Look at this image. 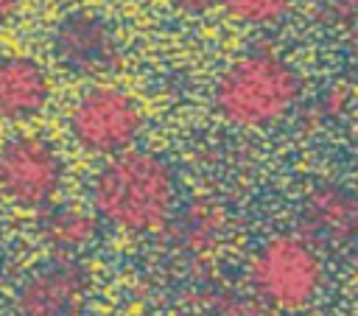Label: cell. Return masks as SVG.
Wrapping results in <instances>:
<instances>
[{"instance_id": "obj_1", "label": "cell", "mask_w": 358, "mask_h": 316, "mask_svg": "<svg viewBox=\"0 0 358 316\" xmlns=\"http://www.w3.org/2000/svg\"><path fill=\"white\" fill-rule=\"evenodd\" d=\"M90 207L101 224L123 235H154L176 215V171L151 148H126L95 168L90 179Z\"/></svg>"}, {"instance_id": "obj_2", "label": "cell", "mask_w": 358, "mask_h": 316, "mask_svg": "<svg viewBox=\"0 0 358 316\" xmlns=\"http://www.w3.org/2000/svg\"><path fill=\"white\" fill-rule=\"evenodd\" d=\"M302 98V76L277 50L235 56L213 87L215 112L241 129H266L291 115Z\"/></svg>"}, {"instance_id": "obj_3", "label": "cell", "mask_w": 358, "mask_h": 316, "mask_svg": "<svg viewBox=\"0 0 358 316\" xmlns=\"http://www.w3.org/2000/svg\"><path fill=\"white\" fill-rule=\"evenodd\" d=\"M327 280L319 243L296 232H277L260 240L246 266V285L260 308L271 313H299L310 308Z\"/></svg>"}, {"instance_id": "obj_4", "label": "cell", "mask_w": 358, "mask_h": 316, "mask_svg": "<svg viewBox=\"0 0 358 316\" xmlns=\"http://www.w3.org/2000/svg\"><path fill=\"white\" fill-rule=\"evenodd\" d=\"M145 129L140 101L117 84L87 87L67 112V134L90 157H115L134 148Z\"/></svg>"}, {"instance_id": "obj_5", "label": "cell", "mask_w": 358, "mask_h": 316, "mask_svg": "<svg viewBox=\"0 0 358 316\" xmlns=\"http://www.w3.org/2000/svg\"><path fill=\"white\" fill-rule=\"evenodd\" d=\"M67 162L59 145L34 131H17L0 143V196L25 213H42L59 201Z\"/></svg>"}, {"instance_id": "obj_6", "label": "cell", "mask_w": 358, "mask_h": 316, "mask_svg": "<svg viewBox=\"0 0 358 316\" xmlns=\"http://www.w3.org/2000/svg\"><path fill=\"white\" fill-rule=\"evenodd\" d=\"M92 294V274L81 257L50 254L31 266L14 294V316H81Z\"/></svg>"}, {"instance_id": "obj_7", "label": "cell", "mask_w": 358, "mask_h": 316, "mask_svg": "<svg viewBox=\"0 0 358 316\" xmlns=\"http://www.w3.org/2000/svg\"><path fill=\"white\" fill-rule=\"evenodd\" d=\"M50 53L62 70L78 78H103L120 64V42L112 22L87 8L59 17L50 31Z\"/></svg>"}, {"instance_id": "obj_8", "label": "cell", "mask_w": 358, "mask_h": 316, "mask_svg": "<svg viewBox=\"0 0 358 316\" xmlns=\"http://www.w3.org/2000/svg\"><path fill=\"white\" fill-rule=\"evenodd\" d=\"M53 95V81L48 67L28 53L0 56V120L3 123H31L36 120Z\"/></svg>"}, {"instance_id": "obj_9", "label": "cell", "mask_w": 358, "mask_h": 316, "mask_svg": "<svg viewBox=\"0 0 358 316\" xmlns=\"http://www.w3.org/2000/svg\"><path fill=\"white\" fill-rule=\"evenodd\" d=\"M299 232L313 243H350L358 232L355 193L341 182H319L299 201Z\"/></svg>"}, {"instance_id": "obj_10", "label": "cell", "mask_w": 358, "mask_h": 316, "mask_svg": "<svg viewBox=\"0 0 358 316\" xmlns=\"http://www.w3.org/2000/svg\"><path fill=\"white\" fill-rule=\"evenodd\" d=\"M101 221L87 204L76 201H53L39 213L36 229L42 243L50 249V254L64 257H81L90 252L101 238Z\"/></svg>"}, {"instance_id": "obj_11", "label": "cell", "mask_w": 358, "mask_h": 316, "mask_svg": "<svg viewBox=\"0 0 358 316\" xmlns=\"http://www.w3.org/2000/svg\"><path fill=\"white\" fill-rule=\"evenodd\" d=\"M218 6H221L235 22L263 28V25L280 22V20L291 11L294 0H218Z\"/></svg>"}, {"instance_id": "obj_12", "label": "cell", "mask_w": 358, "mask_h": 316, "mask_svg": "<svg viewBox=\"0 0 358 316\" xmlns=\"http://www.w3.org/2000/svg\"><path fill=\"white\" fill-rule=\"evenodd\" d=\"M182 14H207L218 6V0H168Z\"/></svg>"}, {"instance_id": "obj_13", "label": "cell", "mask_w": 358, "mask_h": 316, "mask_svg": "<svg viewBox=\"0 0 358 316\" xmlns=\"http://www.w3.org/2000/svg\"><path fill=\"white\" fill-rule=\"evenodd\" d=\"M20 11V0H0V28H6Z\"/></svg>"}, {"instance_id": "obj_14", "label": "cell", "mask_w": 358, "mask_h": 316, "mask_svg": "<svg viewBox=\"0 0 358 316\" xmlns=\"http://www.w3.org/2000/svg\"><path fill=\"white\" fill-rule=\"evenodd\" d=\"M255 316H282V313H271V310H266V308H263V313H255Z\"/></svg>"}]
</instances>
